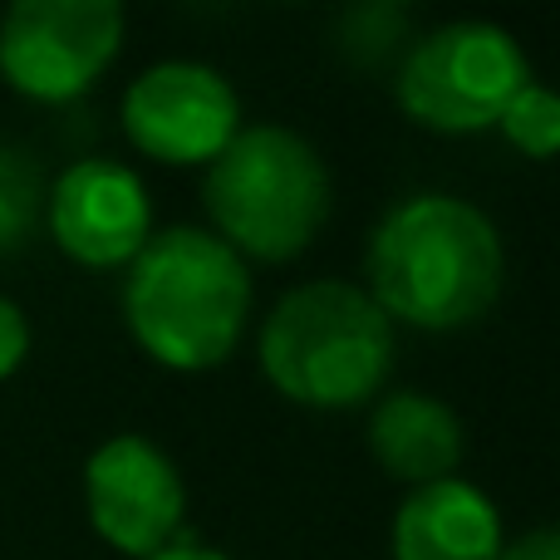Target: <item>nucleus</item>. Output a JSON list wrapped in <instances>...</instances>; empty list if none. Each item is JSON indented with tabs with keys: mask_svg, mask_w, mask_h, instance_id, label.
Segmentation results:
<instances>
[{
	"mask_svg": "<svg viewBox=\"0 0 560 560\" xmlns=\"http://www.w3.org/2000/svg\"><path fill=\"white\" fill-rule=\"evenodd\" d=\"M463 418L423 388H394L369 413V453L388 477L408 487L443 482L463 463Z\"/></svg>",
	"mask_w": 560,
	"mask_h": 560,
	"instance_id": "9b49d317",
	"label": "nucleus"
},
{
	"mask_svg": "<svg viewBox=\"0 0 560 560\" xmlns=\"http://www.w3.org/2000/svg\"><path fill=\"white\" fill-rule=\"evenodd\" d=\"M502 560H560V526H536L502 546Z\"/></svg>",
	"mask_w": 560,
	"mask_h": 560,
	"instance_id": "2eb2a0df",
	"label": "nucleus"
},
{
	"mask_svg": "<svg viewBox=\"0 0 560 560\" xmlns=\"http://www.w3.org/2000/svg\"><path fill=\"white\" fill-rule=\"evenodd\" d=\"M45 173L25 148H0V256L20 252L45 217Z\"/></svg>",
	"mask_w": 560,
	"mask_h": 560,
	"instance_id": "f8f14e48",
	"label": "nucleus"
},
{
	"mask_svg": "<svg viewBox=\"0 0 560 560\" xmlns=\"http://www.w3.org/2000/svg\"><path fill=\"white\" fill-rule=\"evenodd\" d=\"M364 276L388 319L413 329H463L502 295V232L457 192H408L369 232Z\"/></svg>",
	"mask_w": 560,
	"mask_h": 560,
	"instance_id": "f257e3e1",
	"label": "nucleus"
},
{
	"mask_svg": "<svg viewBox=\"0 0 560 560\" xmlns=\"http://www.w3.org/2000/svg\"><path fill=\"white\" fill-rule=\"evenodd\" d=\"M124 319L167 369H217L252 319V271L207 226H167L128 261Z\"/></svg>",
	"mask_w": 560,
	"mask_h": 560,
	"instance_id": "f03ea898",
	"label": "nucleus"
},
{
	"mask_svg": "<svg viewBox=\"0 0 560 560\" xmlns=\"http://www.w3.org/2000/svg\"><path fill=\"white\" fill-rule=\"evenodd\" d=\"M502 512L477 482L408 487L394 512V560H502Z\"/></svg>",
	"mask_w": 560,
	"mask_h": 560,
	"instance_id": "9d476101",
	"label": "nucleus"
},
{
	"mask_svg": "<svg viewBox=\"0 0 560 560\" xmlns=\"http://www.w3.org/2000/svg\"><path fill=\"white\" fill-rule=\"evenodd\" d=\"M497 128L506 133V143L522 148L526 158H556L560 153V89L526 79L512 98H506Z\"/></svg>",
	"mask_w": 560,
	"mask_h": 560,
	"instance_id": "ddd939ff",
	"label": "nucleus"
},
{
	"mask_svg": "<svg viewBox=\"0 0 560 560\" xmlns=\"http://www.w3.org/2000/svg\"><path fill=\"white\" fill-rule=\"evenodd\" d=\"M84 506L114 551L148 560L183 536L187 487L177 463L143 433L98 443L84 463Z\"/></svg>",
	"mask_w": 560,
	"mask_h": 560,
	"instance_id": "6e6552de",
	"label": "nucleus"
},
{
	"mask_svg": "<svg viewBox=\"0 0 560 560\" xmlns=\"http://www.w3.org/2000/svg\"><path fill=\"white\" fill-rule=\"evenodd\" d=\"M45 222L79 266H128L153 236L148 183L118 158H79L49 187Z\"/></svg>",
	"mask_w": 560,
	"mask_h": 560,
	"instance_id": "1a4fd4ad",
	"label": "nucleus"
},
{
	"mask_svg": "<svg viewBox=\"0 0 560 560\" xmlns=\"http://www.w3.org/2000/svg\"><path fill=\"white\" fill-rule=\"evenodd\" d=\"M242 128V98L202 59H158L124 89V133L158 163H212Z\"/></svg>",
	"mask_w": 560,
	"mask_h": 560,
	"instance_id": "0eeeda50",
	"label": "nucleus"
},
{
	"mask_svg": "<svg viewBox=\"0 0 560 560\" xmlns=\"http://www.w3.org/2000/svg\"><path fill=\"white\" fill-rule=\"evenodd\" d=\"M532 79L522 39L497 20H447L408 45L394 94L404 114L438 133H482Z\"/></svg>",
	"mask_w": 560,
	"mask_h": 560,
	"instance_id": "39448f33",
	"label": "nucleus"
},
{
	"mask_svg": "<svg viewBox=\"0 0 560 560\" xmlns=\"http://www.w3.org/2000/svg\"><path fill=\"white\" fill-rule=\"evenodd\" d=\"M148 560H232V556H226V551H217V546H202L192 532H183V536H177V541H167L163 551H158V556H148Z\"/></svg>",
	"mask_w": 560,
	"mask_h": 560,
	"instance_id": "dca6fc26",
	"label": "nucleus"
},
{
	"mask_svg": "<svg viewBox=\"0 0 560 560\" xmlns=\"http://www.w3.org/2000/svg\"><path fill=\"white\" fill-rule=\"evenodd\" d=\"M256 354L290 404L354 408L374 398L394 369V319L364 285L305 280L271 305Z\"/></svg>",
	"mask_w": 560,
	"mask_h": 560,
	"instance_id": "7ed1b4c3",
	"label": "nucleus"
},
{
	"mask_svg": "<svg viewBox=\"0 0 560 560\" xmlns=\"http://www.w3.org/2000/svg\"><path fill=\"white\" fill-rule=\"evenodd\" d=\"M202 202L212 232L242 261H290L329 217V167L295 128L242 124L207 163Z\"/></svg>",
	"mask_w": 560,
	"mask_h": 560,
	"instance_id": "20e7f679",
	"label": "nucleus"
},
{
	"mask_svg": "<svg viewBox=\"0 0 560 560\" xmlns=\"http://www.w3.org/2000/svg\"><path fill=\"white\" fill-rule=\"evenodd\" d=\"M124 45L118 0H15L0 15V74L39 104L84 94Z\"/></svg>",
	"mask_w": 560,
	"mask_h": 560,
	"instance_id": "423d86ee",
	"label": "nucleus"
},
{
	"mask_svg": "<svg viewBox=\"0 0 560 560\" xmlns=\"http://www.w3.org/2000/svg\"><path fill=\"white\" fill-rule=\"evenodd\" d=\"M30 354V319L15 300L0 295V378H10Z\"/></svg>",
	"mask_w": 560,
	"mask_h": 560,
	"instance_id": "4468645a",
	"label": "nucleus"
}]
</instances>
